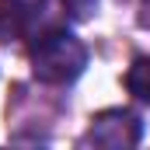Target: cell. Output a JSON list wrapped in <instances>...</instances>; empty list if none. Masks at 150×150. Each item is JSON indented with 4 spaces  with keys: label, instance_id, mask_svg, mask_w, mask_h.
I'll return each instance as SVG.
<instances>
[{
    "label": "cell",
    "instance_id": "1",
    "mask_svg": "<svg viewBox=\"0 0 150 150\" xmlns=\"http://www.w3.org/2000/svg\"><path fill=\"white\" fill-rule=\"evenodd\" d=\"M32 74L42 84H74L87 67V49L84 42L67 28H45L28 45Z\"/></svg>",
    "mask_w": 150,
    "mask_h": 150
},
{
    "label": "cell",
    "instance_id": "2",
    "mask_svg": "<svg viewBox=\"0 0 150 150\" xmlns=\"http://www.w3.org/2000/svg\"><path fill=\"white\" fill-rule=\"evenodd\" d=\"M140 119L126 108H108V112L94 115L84 140L80 143H94V147H108V150H122V147H136L140 143Z\"/></svg>",
    "mask_w": 150,
    "mask_h": 150
},
{
    "label": "cell",
    "instance_id": "3",
    "mask_svg": "<svg viewBox=\"0 0 150 150\" xmlns=\"http://www.w3.org/2000/svg\"><path fill=\"white\" fill-rule=\"evenodd\" d=\"M126 91L136 101L150 105V56H136L129 63V70H126Z\"/></svg>",
    "mask_w": 150,
    "mask_h": 150
},
{
    "label": "cell",
    "instance_id": "4",
    "mask_svg": "<svg viewBox=\"0 0 150 150\" xmlns=\"http://www.w3.org/2000/svg\"><path fill=\"white\" fill-rule=\"evenodd\" d=\"M63 4H67V11H70V14L84 18V14H91V11H94V4H98V0H63Z\"/></svg>",
    "mask_w": 150,
    "mask_h": 150
},
{
    "label": "cell",
    "instance_id": "5",
    "mask_svg": "<svg viewBox=\"0 0 150 150\" xmlns=\"http://www.w3.org/2000/svg\"><path fill=\"white\" fill-rule=\"evenodd\" d=\"M147 7H150V0H147Z\"/></svg>",
    "mask_w": 150,
    "mask_h": 150
}]
</instances>
